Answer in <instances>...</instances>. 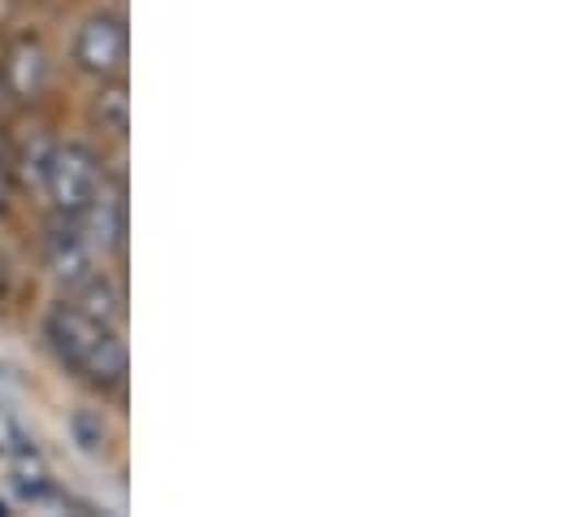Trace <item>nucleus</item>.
<instances>
[{"mask_svg": "<svg viewBox=\"0 0 561 517\" xmlns=\"http://www.w3.org/2000/svg\"><path fill=\"white\" fill-rule=\"evenodd\" d=\"M48 344L66 366L83 370L92 383H118L127 375V348L118 331L83 318L75 305H61L48 318Z\"/></svg>", "mask_w": 561, "mask_h": 517, "instance_id": "1", "label": "nucleus"}, {"mask_svg": "<svg viewBox=\"0 0 561 517\" xmlns=\"http://www.w3.org/2000/svg\"><path fill=\"white\" fill-rule=\"evenodd\" d=\"M96 187H101V165H96V152L92 148L61 143L48 157V192H53L57 214L83 218L96 205Z\"/></svg>", "mask_w": 561, "mask_h": 517, "instance_id": "2", "label": "nucleus"}, {"mask_svg": "<svg viewBox=\"0 0 561 517\" xmlns=\"http://www.w3.org/2000/svg\"><path fill=\"white\" fill-rule=\"evenodd\" d=\"M61 218L66 222H57L53 240H48V265H53L61 287L79 291L92 278V269H96V235L83 231V222L75 214H61Z\"/></svg>", "mask_w": 561, "mask_h": 517, "instance_id": "3", "label": "nucleus"}, {"mask_svg": "<svg viewBox=\"0 0 561 517\" xmlns=\"http://www.w3.org/2000/svg\"><path fill=\"white\" fill-rule=\"evenodd\" d=\"M75 61L92 74H118L127 61V22L114 13L88 18L79 39H75Z\"/></svg>", "mask_w": 561, "mask_h": 517, "instance_id": "4", "label": "nucleus"}, {"mask_svg": "<svg viewBox=\"0 0 561 517\" xmlns=\"http://www.w3.org/2000/svg\"><path fill=\"white\" fill-rule=\"evenodd\" d=\"M83 318H92V322H101V326H118V318H123V291L110 283V278H88L83 287H79V305H75Z\"/></svg>", "mask_w": 561, "mask_h": 517, "instance_id": "5", "label": "nucleus"}, {"mask_svg": "<svg viewBox=\"0 0 561 517\" xmlns=\"http://www.w3.org/2000/svg\"><path fill=\"white\" fill-rule=\"evenodd\" d=\"M9 74H13V92L18 96H31L39 88V79H44V53L31 48V44H22L18 57H13V66H9Z\"/></svg>", "mask_w": 561, "mask_h": 517, "instance_id": "6", "label": "nucleus"}, {"mask_svg": "<svg viewBox=\"0 0 561 517\" xmlns=\"http://www.w3.org/2000/svg\"><path fill=\"white\" fill-rule=\"evenodd\" d=\"M70 435H75V444H79L83 452H105V444H110V426H105V417L92 413V409H79V413L70 417Z\"/></svg>", "mask_w": 561, "mask_h": 517, "instance_id": "7", "label": "nucleus"}, {"mask_svg": "<svg viewBox=\"0 0 561 517\" xmlns=\"http://www.w3.org/2000/svg\"><path fill=\"white\" fill-rule=\"evenodd\" d=\"M127 110H131V101H127L123 88H105V92L96 96V118H101V127L127 130Z\"/></svg>", "mask_w": 561, "mask_h": 517, "instance_id": "8", "label": "nucleus"}, {"mask_svg": "<svg viewBox=\"0 0 561 517\" xmlns=\"http://www.w3.org/2000/svg\"><path fill=\"white\" fill-rule=\"evenodd\" d=\"M4 196H9V183H4V174H0V209H4Z\"/></svg>", "mask_w": 561, "mask_h": 517, "instance_id": "9", "label": "nucleus"}]
</instances>
